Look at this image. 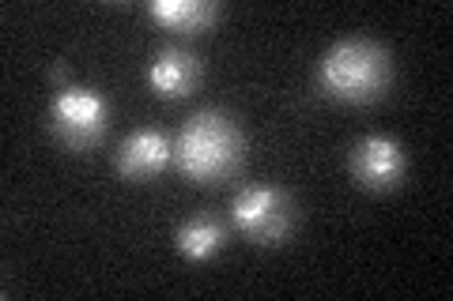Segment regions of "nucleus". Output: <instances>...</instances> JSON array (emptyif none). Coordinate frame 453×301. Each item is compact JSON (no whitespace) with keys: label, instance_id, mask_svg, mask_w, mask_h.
Wrapping results in <instances>:
<instances>
[{"label":"nucleus","instance_id":"423d86ee","mask_svg":"<svg viewBox=\"0 0 453 301\" xmlns=\"http://www.w3.org/2000/svg\"><path fill=\"white\" fill-rule=\"evenodd\" d=\"M170 159H174V139L159 132V128H140V132L121 139L118 154H113V166L129 181H151Z\"/></svg>","mask_w":453,"mask_h":301},{"label":"nucleus","instance_id":"20e7f679","mask_svg":"<svg viewBox=\"0 0 453 301\" xmlns=\"http://www.w3.org/2000/svg\"><path fill=\"white\" fill-rule=\"evenodd\" d=\"M231 222L238 234H246L257 245H283L299 222V211L280 184H253L234 196Z\"/></svg>","mask_w":453,"mask_h":301},{"label":"nucleus","instance_id":"6e6552de","mask_svg":"<svg viewBox=\"0 0 453 301\" xmlns=\"http://www.w3.org/2000/svg\"><path fill=\"white\" fill-rule=\"evenodd\" d=\"M151 19L163 23L166 31H181V34H201L208 31L219 16V4L211 0H151Z\"/></svg>","mask_w":453,"mask_h":301},{"label":"nucleus","instance_id":"f257e3e1","mask_svg":"<svg viewBox=\"0 0 453 301\" xmlns=\"http://www.w3.org/2000/svg\"><path fill=\"white\" fill-rule=\"evenodd\" d=\"M393 76L386 46L371 38H344L329 46L318 61V91L333 102L363 106L386 94Z\"/></svg>","mask_w":453,"mask_h":301},{"label":"nucleus","instance_id":"f03ea898","mask_svg":"<svg viewBox=\"0 0 453 301\" xmlns=\"http://www.w3.org/2000/svg\"><path fill=\"white\" fill-rule=\"evenodd\" d=\"M174 162L196 184H219L242 166V132L219 109H201L174 139Z\"/></svg>","mask_w":453,"mask_h":301},{"label":"nucleus","instance_id":"39448f33","mask_svg":"<svg viewBox=\"0 0 453 301\" xmlns=\"http://www.w3.org/2000/svg\"><path fill=\"white\" fill-rule=\"evenodd\" d=\"M348 169L359 189L366 192H389L401 184L408 169V154L393 136H366L348 151Z\"/></svg>","mask_w":453,"mask_h":301},{"label":"nucleus","instance_id":"0eeeda50","mask_svg":"<svg viewBox=\"0 0 453 301\" xmlns=\"http://www.w3.org/2000/svg\"><path fill=\"white\" fill-rule=\"evenodd\" d=\"M201 79V61L186 49H159L148 64V83L159 98H186Z\"/></svg>","mask_w":453,"mask_h":301},{"label":"nucleus","instance_id":"7ed1b4c3","mask_svg":"<svg viewBox=\"0 0 453 301\" xmlns=\"http://www.w3.org/2000/svg\"><path fill=\"white\" fill-rule=\"evenodd\" d=\"M106 124H110V102L95 87L65 83V87L50 98L46 128L68 151H91L95 143L106 136Z\"/></svg>","mask_w":453,"mask_h":301},{"label":"nucleus","instance_id":"1a4fd4ad","mask_svg":"<svg viewBox=\"0 0 453 301\" xmlns=\"http://www.w3.org/2000/svg\"><path fill=\"white\" fill-rule=\"evenodd\" d=\"M226 241V226L216 219V214H193V219H186L178 226L174 234V245L181 256H189V260H211Z\"/></svg>","mask_w":453,"mask_h":301}]
</instances>
